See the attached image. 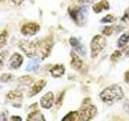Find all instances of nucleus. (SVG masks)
<instances>
[{"mask_svg": "<svg viewBox=\"0 0 129 121\" xmlns=\"http://www.w3.org/2000/svg\"><path fill=\"white\" fill-rule=\"evenodd\" d=\"M100 99L107 103H112L123 98L122 88L118 85H111L106 87L100 93Z\"/></svg>", "mask_w": 129, "mask_h": 121, "instance_id": "nucleus-1", "label": "nucleus"}, {"mask_svg": "<svg viewBox=\"0 0 129 121\" xmlns=\"http://www.w3.org/2000/svg\"><path fill=\"white\" fill-rule=\"evenodd\" d=\"M97 113V108L94 105H93L90 99L87 98L84 99L82 103V106L78 111V120L86 121L93 119Z\"/></svg>", "mask_w": 129, "mask_h": 121, "instance_id": "nucleus-2", "label": "nucleus"}, {"mask_svg": "<svg viewBox=\"0 0 129 121\" xmlns=\"http://www.w3.org/2000/svg\"><path fill=\"white\" fill-rule=\"evenodd\" d=\"M107 44V40L102 35H96L92 39L90 43L91 48V57L95 58L98 56Z\"/></svg>", "mask_w": 129, "mask_h": 121, "instance_id": "nucleus-3", "label": "nucleus"}, {"mask_svg": "<svg viewBox=\"0 0 129 121\" xmlns=\"http://www.w3.org/2000/svg\"><path fill=\"white\" fill-rule=\"evenodd\" d=\"M69 14H70V17L74 19V21L78 24V25H82V22H84L86 15L87 14V9L85 7H79L77 6L70 7L68 9Z\"/></svg>", "mask_w": 129, "mask_h": 121, "instance_id": "nucleus-4", "label": "nucleus"}, {"mask_svg": "<svg viewBox=\"0 0 129 121\" xmlns=\"http://www.w3.org/2000/svg\"><path fill=\"white\" fill-rule=\"evenodd\" d=\"M38 55L41 60L48 57L50 55L52 48V39L51 36L44 39L41 41H38Z\"/></svg>", "mask_w": 129, "mask_h": 121, "instance_id": "nucleus-5", "label": "nucleus"}, {"mask_svg": "<svg viewBox=\"0 0 129 121\" xmlns=\"http://www.w3.org/2000/svg\"><path fill=\"white\" fill-rule=\"evenodd\" d=\"M19 48L28 57H34L38 55V41H22L19 44Z\"/></svg>", "mask_w": 129, "mask_h": 121, "instance_id": "nucleus-6", "label": "nucleus"}, {"mask_svg": "<svg viewBox=\"0 0 129 121\" xmlns=\"http://www.w3.org/2000/svg\"><path fill=\"white\" fill-rule=\"evenodd\" d=\"M40 27L36 23H27L21 27L20 32L23 36H34L40 31Z\"/></svg>", "mask_w": 129, "mask_h": 121, "instance_id": "nucleus-7", "label": "nucleus"}, {"mask_svg": "<svg viewBox=\"0 0 129 121\" xmlns=\"http://www.w3.org/2000/svg\"><path fill=\"white\" fill-rule=\"evenodd\" d=\"M23 56L19 53L15 52L9 59V62H8V67H9V69H11V70H16V69H18L21 66V65L23 64Z\"/></svg>", "mask_w": 129, "mask_h": 121, "instance_id": "nucleus-8", "label": "nucleus"}, {"mask_svg": "<svg viewBox=\"0 0 129 121\" xmlns=\"http://www.w3.org/2000/svg\"><path fill=\"white\" fill-rule=\"evenodd\" d=\"M54 101V95L52 92H48L41 97L40 100V104L44 109H49L52 107Z\"/></svg>", "mask_w": 129, "mask_h": 121, "instance_id": "nucleus-9", "label": "nucleus"}, {"mask_svg": "<svg viewBox=\"0 0 129 121\" xmlns=\"http://www.w3.org/2000/svg\"><path fill=\"white\" fill-rule=\"evenodd\" d=\"M46 85V81L44 80H40L38 82H36L33 86H32L29 91H28V97H33L35 95H36L43 90V88Z\"/></svg>", "mask_w": 129, "mask_h": 121, "instance_id": "nucleus-10", "label": "nucleus"}, {"mask_svg": "<svg viewBox=\"0 0 129 121\" xmlns=\"http://www.w3.org/2000/svg\"><path fill=\"white\" fill-rule=\"evenodd\" d=\"M70 44L72 47L74 48V49L78 52L80 55L84 56L86 52V49L83 44L75 37H71L70 39Z\"/></svg>", "mask_w": 129, "mask_h": 121, "instance_id": "nucleus-11", "label": "nucleus"}, {"mask_svg": "<svg viewBox=\"0 0 129 121\" xmlns=\"http://www.w3.org/2000/svg\"><path fill=\"white\" fill-rule=\"evenodd\" d=\"M6 98L7 102H14L15 104V102H19L23 99V94L19 90H12L8 93Z\"/></svg>", "mask_w": 129, "mask_h": 121, "instance_id": "nucleus-12", "label": "nucleus"}, {"mask_svg": "<svg viewBox=\"0 0 129 121\" xmlns=\"http://www.w3.org/2000/svg\"><path fill=\"white\" fill-rule=\"evenodd\" d=\"M64 71H66V69H64L63 65H55L50 70L51 75L53 78H60V77H61L64 74Z\"/></svg>", "mask_w": 129, "mask_h": 121, "instance_id": "nucleus-13", "label": "nucleus"}, {"mask_svg": "<svg viewBox=\"0 0 129 121\" xmlns=\"http://www.w3.org/2000/svg\"><path fill=\"white\" fill-rule=\"evenodd\" d=\"M70 56L72 57L71 62H70L72 68H74L76 70H79L82 66V60L80 59L79 56L77 55L74 52H71Z\"/></svg>", "mask_w": 129, "mask_h": 121, "instance_id": "nucleus-14", "label": "nucleus"}, {"mask_svg": "<svg viewBox=\"0 0 129 121\" xmlns=\"http://www.w3.org/2000/svg\"><path fill=\"white\" fill-rule=\"evenodd\" d=\"M109 8H110V6L107 0H102L93 6V10L95 13H99L103 10H109Z\"/></svg>", "mask_w": 129, "mask_h": 121, "instance_id": "nucleus-15", "label": "nucleus"}, {"mask_svg": "<svg viewBox=\"0 0 129 121\" xmlns=\"http://www.w3.org/2000/svg\"><path fill=\"white\" fill-rule=\"evenodd\" d=\"M27 120H41L44 121L45 120L44 115L41 114V112L40 111H34L31 112L29 115H27Z\"/></svg>", "mask_w": 129, "mask_h": 121, "instance_id": "nucleus-16", "label": "nucleus"}, {"mask_svg": "<svg viewBox=\"0 0 129 121\" xmlns=\"http://www.w3.org/2000/svg\"><path fill=\"white\" fill-rule=\"evenodd\" d=\"M40 62V60L39 58L33 59V60H30V62H28L27 67H26V70L27 71H33V70H36V69L39 67Z\"/></svg>", "mask_w": 129, "mask_h": 121, "instance_id": "nucleus-17", "label": "nucleus"}, {"mask_svg": "<svg viewBox=\"0 0 129 121\" xmlns=\"http://www.w3.org/2000/svg\"><path fill=\"white\" fill-rule=\"evenodd\" d=\"M129 41V32H126V33L123 34L120 36L119 39L118 40V47L119 48H123Z\"/></svg>", "mask_w": 129, "mask_h": 121, "instance_id": "nucleus-18", "label": "nucleus"}, {"mask_svg": "<svg viewBox=\"0 0 129 121\" xmlns=\"http://www.w3.org/2000/svg\"><path fill=\"white\" fill-rule=\"evenodd\" d=\"M78 119V111H70L62 119V121H74Z\"/></svg>", "mask_w": 129, "mask_h": 121, "instance_id": "nucleus-19", "label": "nucleus"}, {"mask_svg": "<svg viewBox=\"0 0 129 121\" xmlns=\"http://www.w3.org/2000/svg\"><path fill=\"white\" fill-rule=\"evenodd\" d=\"M18 82L22 86H28L32 82V79L29 76H23L20 78H19Z\"/></svg>", "mask_w": 129, "mask_h": 121, "instance_id": "nucleus-20", "label": "nucleus"}, {"mask_svg": "<svg viewBox=\"0 0 129 121\" xmlns=\"http://www.w3.org/2000/svg\"><path fill=\"white\" fill-rule=\"evenodd\" d=\"M7 32H3L0 34V49L3 48L7 43Z\"/></svg>", "mask_w": 129, "mask_h": 121, "instance_id": "nucleus-21", "label": "nucleus"}, {"mask_svg": "<svg viewBox=\"0 0 129 121\" xmlns=\"http://www.w3.org/2000/svg\"><path fill=\"white\" fill-rule=\"evenodd\" d=\"M116 20V18L113 15L108 14L101 19V23H113Z\"/></svg>", "mask_w": 129, "mask_h": 121, "instance_id": "nucleus-22", "label": "nucleus"}, {"mask_svg": "<svg viewBox=\"0 0 129 121\" xmlns=\"http://www.w3.org/2000/svg\"><path fill=\"white\" fill-rule=\"evenodd\" d=\"M123 53L121 51H119V50H115L113 53L111 54V60L112 62H116V60H118L121 56H122Z\"/></svg>", "mask_w": 129, "mask_h": 121, "instance_id": "nucleus-23", "label": "nucleus"}, {"mask_svg": "<svg viewBox=\"0 0 129 121\" xmlns=\"http://www.w3.org/2000/svg\"><path fill=\"white\" fill-rule=\"evenodd\" d=\"M12 78H13V75L11 74H3L2 76L0 77V81L2 82H7L11 80Z\"/></svg>", "mask_w": 129, "mask_h": 121, "instance_id": "nucleus-24", "label": "nucleus"}, {"mask_svg": "<svg viewBox=\"0 0 129 121\" xmlns=\"http://www.w3.org/2000/svg\"><path fill=\"white\" fill-rule=\"evenodd\" d=\"M113 31H114V27L111 26H107L103 28L102 32H103V34L106 36H111L113 33Z\"/></svg>", "mask_w": 129, "mask_h": 121, "instance_id": "nucleus-25", "label": "nucleus"}, {"mask_svg": "<svg viewBox=\"0 0 129 121\" xmlns=\"http://www.w3.org/2000/svg\"><path fill=\"white\" fill-rule=\"evenodd\" d=\"M121 52H122L123 55H124L125 56L128 57V56H129V46H127V47L124 46V48H123V50Z\"/></svg>", "mask_w": 129, "mask_h": 121, "instance_id": "nucleus-26", "label": "nucleus"}, {"mask_svg": "<svg viewBox=\"0 0 129 121\" xmlns=\"http://www.w3.org/2000/svg\"><path fill=\"white\" fill-rule=\"evenodd\" d=\"M122 20H123H123H129V8L126 11H125L123 17L122 18Z\"/></svg>", "mask_w": 129, "mask_h": 121, "instance_id": "nucleus-27", "label": "nucleus"}, {"mask_svg": "<svg viewBox=\"0 0 129 121\" xmlns=\"http://www.w3.org/2000/svg\"><path fill=\"white\" fill-rule=\"evenodd\" d=\"M96 1V0H78V2L80 3H84V4H86V3H91L93 2H94Z\"/></svg>", "mask_w": 129, "mask_h": 121, "instance_id": "nucleus-28", "label": "nucleus"}, {"mask_svg": "<svg viewBox=\"0 0 129 121\" xmlns=\"http://www.w3.org/2000/svg\"><path fill=\"white\" fill-rule=\"evenodd\" d=\"M124 78H125V81H126L127 82H129V70H127L126 71V73H125Z\"/></svg>", "mask_w": 129, "mask_h": 121, "instance_id": "nucleus-29", "label": "nucleus"}, {"mask_svg": "<svg viewBox=\"0 0 129 121\" xmlns=\"http://www.w3.org/2000/svg\"><path fill=\"white\" fill-rule=\"evenodd\" d=\"M11 120H22L21 119V117H19V116H12L11 117Z\"/></svg>", "mask_w": 129, "mask_h": 121, "instance_id": "nucleus-30", "label": "nucleus"}, {"mask_svg": "<svg viewBox=\"0 0 129 121\" xmlns=\"http://www.w3.org/2000/svg\"><path fill=\"white\" fill-rule=\"evenodd\" d=\"M11 1L14 2L15 4H20V3H21L23 1V0H11Z\"/></svg>", "mask_w": 129, "mask_h": 121, "instance_id": "nucleus-31", "label": "nucleus"}]
</instances>
